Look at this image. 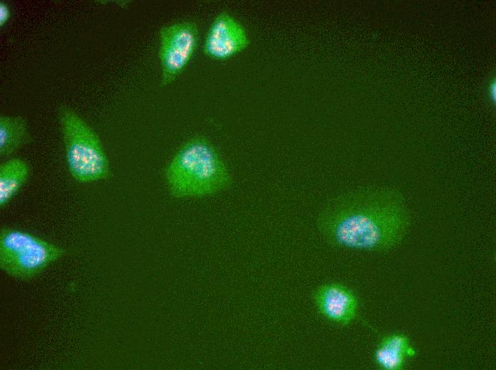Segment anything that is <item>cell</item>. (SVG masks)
Masks as SVG:
<instances>
[{
    "label": "cell",
    "instance_id": "1",
    "mask_svg": "<svg viewBox=\"0 0 496 370\" xmlns=\"http://www.w3.org/2000/svg\"><path fill=\"white\" fill-rule=\"evenodd\" d=\"M410 224L403 196L390 187H366L340 196L316 220L319 232L331 245L375 252L398 245Z\"/></svg>",
    "mask_w": 496,
    "mask_h": 370
},
{
    "label": "cell",
    "instance_id": "2",
    "mask_svg": "<svg viewBox=\"0 0 496 370\" xmlns=\"http://www.w3.org/2000/svg\"><path fill=\"white\" fill-rule=\"evenodd\" d=\"M165 177L171 194L179 198L214 194L232 184L220 154L201 136L192 137L179 148L165 168Z\"/></svg>",
    "mask_w": 496,
    "mask_h": 370
},
{
    "label": "cell",
    "instance_id": "3",
    "mask_svg": "<svg viewBox=\"0 0 496 370\" xmlns=\"http://www.w3.org/2000/svg\"><path fill=\"white\" fill-rule=\"evenodd\" d=\"M58 117L66 161L71 176L80 183H93L110 176L108 157L95 132L77 113L61 106Z\"/></svg>",
    "mask_w": 496,
    "mask_h": 370
},
{
    "label": "cell",
    "instance_id": "4",
    "mask_svg": "<svg viewBox=\"0 0 496 370\" xmlns=\"http://www.w3.org/2000/svg\"><path fill=\"white\" fill-rule=\"evenodd\" d=\"M66 253L63 248L29 232L10 227L0 231V267L14 278L30 280Z\"/></svg>",
    "mask_w": 496,
    "mask_h": 370
},
{
    "label": "cell",
    "instance_id": "5",
    "mask_svg": "<svg viewBox=\"0 0 496 370\" xmlns=\"http://www.w3.org/2000/svg\"><path fill=\"white\" fill-rule=\"evenodd\" d=\"M198 38L197 26L192 21L177 22L160 29L162 86L171 83L184 70L196 50Z\"/></svg>",
    "mask_w": 496,
    "mask_h": 370
},
{
    "label": "cell",
    "instance_id": "6",
    "mask_svg": "<svg viewBox=\"0 0 496 370\" xmlns=\"http://www.w3.org/2000/svg\"><path fill=\"white\" fill-rule=\"evenodd\" d=\"M249 44L243 26L226 12L213 20L206 35L203 51L208 57L224 60L244 50Z\"/></svg>",
    "mask_w": 496,
    "mask_h": 370
},
{
    "label": "cell",
    "instance_id": "7",
    "mask_svg": "<svg viewBox=\"0 0 496 370\" xmlns=\"http://www.w3.org/2000/svg\"><path fill=\"white\" fill-rule=\"evenodd\" d=\"M314 300L322 317L339 324H349L357 313V297L349 288L338 282L319 287L314 293Z\"/></svg>",
    "mask_w": 496,
    "mask_h": 370
},
{
    "label": "cell",
    "instance_id": "8",
    "mask_svg": "<svg viewBox=\"0 0 496 370\" xmlns=\"http://www.w3.org/2000/svg\"><path fill=\"white\" fill-rule=\"evenodd\" d=\"M416 351L410 346L408 338L401 333L383 337L373 354L374 361L381 369L401 370L405 359L415 356Z\"/></svg>",
    "mask_w": 496,
    "mask_h": 370
},
{
    "label": "cell",
    "instance_id": "9",
    "mask_svg": "<svg viewBox=\"0 0 496 370\" xmlns=\"http://www.w3.org/2000/svg\"><path fill=\"white\" fill-rule=\"evenodd\" d=\"M30 166L24 159L12 158L0 166V206L5 207L27 181Z\"/></svg>",
    "mask_w": 496,
    "mask_h": 370
},
{
    "label": "cell",
    "instance_id": "10",
    "mask_svg": "<svg viewBox=\"0 0 496 370\" xmlns=\"http://www.w3.org/2000/svg\"><path fill=\"white\" fill-rule=\"evenodd\" d=\"M31 140L27 122L21 116L0 117V155L8 157Z\"/></svg>",
    "mask_w": 496,
    "mask_h": 370
},
{
    "label": "cell",
    "instance_id": "11",
    "mask_svg": "<svg viewBox=\"0 0 496 370\" xmlns=\"http://www.w3.org/2000/svg\"><path fill=\"white\" fill-rule=\"evenodd\" d=\"M11 11L8 4L4 1L0 3V26H4L10 18Z\"/></svg>",
    "mask_w": 496,
    "mask_h": 370
}]
</instances>
